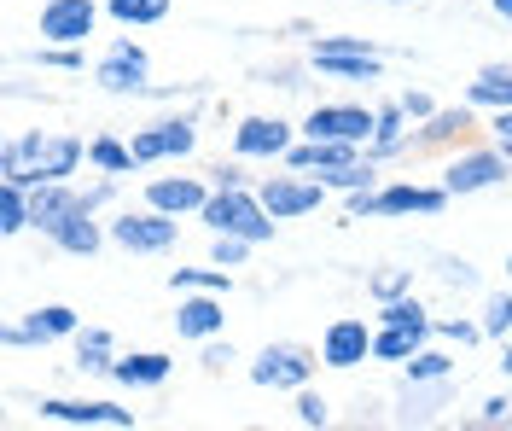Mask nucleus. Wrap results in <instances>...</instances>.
<instances>
[{
    "mask_svg": "<svg viewBox=\"0 0 512 431\" xmlns=\"http://www.w3.org/2000/svg\"><path fill=\"white\" fill-rule=\"evenodd\" d=\"M88 140L70 129H24L0 140V181L41 187V181H82Z\"/></svg>",
    "mask_w": 512,
    "mask_h": 431,
    "instance_id": "f257e3e1",
    "label": "nucleus"
},
{
    "mask_svg": "<svg viewBox=\"0 0 512 431\" xmlns=\"http://www.w3.org/2000/svg\"><path fill=\"white\" fill-rule=\"evenodd\" d=\"M198 140H204V105H158L152 123H140V129L128 134L140 169L187 164L192 152H198Z\"/></svg>",
    "mask_w": 512,
    "mask_h": 431,
    "instance_id": "f03ea898",
    "label": "nucleus"
},
{
    "mask_svg": "<svg viewBox=\"0 0 512 431\" xmlns=\"http://www.w3.org/2000/svg\"><path fill=\"white\" fill-rule=\"evenodd\" d=\"M303 59H309L315 76H326V82H379L390 53H384L373 35H326V30H315L309 41H303Z\"/></svg>",
    "mask_w": 512,
    "mask_h": 431,
    "instance_id": "7ed1b4c3",
    "label": "nucleus"
},
{
    "mask_svg": "<svg viewBox=\"0 0 512 431\" xmlns=\"http://www.w3.org/2000/svg\"><path fill=\"white\" fill-rule=\"evenodd\" d=\"M315 373H320V350L303 344V338H268L245 362V379L256 391H274V397H291V391L315 385Z\"/></svg>",
    "mask_w": 512,
    "mask_h": 431,
    "instance_id": "20e7f679",
    "label": "nucleus"
},
{
    "mask_svg": "<svg viewBox=\"0 0 512 431\" xmlns=\"http://www.w3.org/2000/svg\"><path fill=\"white\" fill-rule=\"evenodd\" d=\"M198 222H204L210 233L251 239V245H274V233H280L274 210L262 204V193H256V187H216V193L204 199V210H198Z\"/></svg>",
    "mask_w": 512,
    "mask_h": 431,
    "instance_id": "39448f33",
    "label": "nucleus"
},
{
    "mask_svg": "<svg viewBox=\"0 0 512 431\" xmlns=\"http://www.w3.org/2000/svg\"><path fill=\"white\" fill-rule=\"evenodd\" d=\"M88 82H94L99 94H111V100H146L158 82H152V53H146V41H134V30L111 35L105 41V53L94 59L88 70Z\"/></svg>",
    "mask_w": 512,
    "mask_h": 431,
    "instance_id": "423d86ee",
    "label": "nucleus"
},
{
    "mask_svg": "<svg viewBox=\"0 0 512 431\" xmlns=\"http://www.w3.org/2000/svg\"><path fill=\"white\" fill-rule=\"evenodd\" d=\"M507 181H512V152L495 146V140H466L443 164V187L454 199H478V193H495Z\"/></svg>",
    "mask_w": 512,
    "mask_h": 431,
    "instance_id": "0eeeda50",
    "label": "nucleus"
},
{
    "mask_svg": "<svg viewBox=\"0 0 512 431\" xmlns=\"http://www.w3.org/2000/svg\"><path fill=\"white\" fill-rule=\"evenodd\" d=\"M111 245L128 251V257H169V251L181 245V216H163L152 204L117 210V216H111Z\"/></svg>",
    "mask_w": 512,
    "mask_h": 431,
    "instance_id": "6e6552de",
    "label": "nucleus"
},
{
    "mask_svg": "<svg viewBox=\"0 0 512 431\" xmlns=\"http://www.w3.org/2000/svg\"><path fill=\"white\" fill-rule=\"evenodd\" d=\"M297 140H303L297 123L268 117V111H245V117L233 123V158H245V164H286V152Z\"/></svg>",
    "mask_w": 512,
    "mask_h": 431,
    "instance_id": "1a4fd4ad",
    "label": "nucleus"
},
{
    "mask_svg": "<svg viewBox=\"0 0 512 431\" xmlns=\"http://www.w3.org/2000/svg\"><path fill=\"white\" fill-rule=\"evenodd\" d=\"M35 414L47 426H88V431H134L140 426V414L111 397H41Z\"/></svg>",
    "mask_w": 512,
    "mask_h": 431,
    "instance_id": "9d476101",
    "label": "nucleus"
},
{
    "mask_svg": "<svg viewBox=\"0 0 512 431\" xmlns=\"http://www.w3.org/2000/svg\"><path fill=\"white\" fill-rule=\"evenodd\" d=\"M256 193L274 210V222H303V216H315L320 204L332 199V187H326L320 175H297V169H286V164H280V175H262Z\"/></svg>",
    "mask_w": 512,
    "mask_h": 431,
    "instance_id": "9b49d317",
    "label": "nucleus"
},
{
    "mask_svg": "<svg viewBox=\"0 0 512 431\" xmlns=\"http://www.w3.org/2000/svg\"><path fill=\"white\" fill-rule=\"evenodd\" d=\"M99 24H105V0H41L35 12V35L53 47H88Z\"/></svg>",
    "mask_w": 512,
    "mask_h": 431,
    "instance_id": "f8f14e48",
    "label": "nucleus"
},
{
    "mask_svg": "<svg viewBox=\"0 0 512 431\" xmlns=\"http://www.w3.org/2000/svg\"><path fill=\"white\" fill-rule=\"evenodd\" d=\"M320 367H332V373H355V367L373 362V321L367 315H332L326 327H320Z\"/></svg>",
    "mask_w": 512,
    "mask_h": 431,
    "instance_id": "ddd939ff",
    "label": "nucleus"
},
{
    "mask_svg": "<svg viewBox=\"0 0 512 431\" xmlns=\"http://www.w3.org/2000/svg\"><path fill=\"white\" fill-rule=\"evenodd\" d=\"M297 129L309 134V140H350V146H367V134H373V105H361V100H315L309 111H303Z\"/></svg>",
    "mask_w": 512,
    "mask_h": 431,
    "instance_id": "4468645a",
    "label": "nucleus"
},
{
    "mask_svg": "<svg viewBox=\"0 0 512 431\" xmlns=\"http://www.w3.org/2000/svg\"><path fill=\"white\" fill-rule=\"evenodd\" d=\"M478 105H437L425 123H414V140H408V152H460L466 140H478Z\"/></svg>",
    "mask_w": 512,
    "mask_h": 431,
    "instance_id": "2eb2a0df",
    "label": "nucleus"
},
{
    "mask_svg": "<svg viewBox=\"0 0 512 431\" xmlns=\"http://www.w3.org/2000/svg\"><path fill=\"white\" fill-rule=\"evenodd\" d=\"M454 193L443 181H384L379 187V222H402V216H443Z\"/></svg>",
    "mask_w": 512,
    "mask_h": 431,
    "instance_id": "dca6fc26",
    "label": "nucleus"
},
{
    "mask_svg": "<svg viewBox=\"0 0 512 431\" xmlns=\"http://www.w3.org/2000/svg\"><path fill=\"white\" fill-rule=\"evenodd\" d=\"M216 187H210V175H152L146 181V193H140V204H152V210H163V216H181V222H198V210H204V199H210Z\"/></svg>",
    "mask_w": 512,
    "mask_h": 431,
    "instance_id": "f3484780",
    "label": "nucleus"
},
{
    "mask_svg": "<svg viewBox=\"0 0 512 431\" xmlns=\"http://www.w3.org/2000/svg\"><path fill=\"white\" fill-rule=\"evenodd\" d=\"M408 140H414V117L402 111V100H379L373 105V134H367V158L379 169H390L396 158H408Z\"/></svg>",
    "mask_w": 512,
    "mask_h": 431,
    "instance_id": "a211bd4d",
    "label": "nucleus"
},
{
    "mask_svg": "<svg viewBox=\"0 0 512 431\" xmlns=\"http://www.w3.org/2000/svg\"><path fill=\"white\" fill-rule=\"evenodd\" d=\"M169 327H175V338H181V344L222 338V332H227V298H216V292H181L175 315H169Z\"/></svg>",
    "mask_w": 512,
    "mask_h": 431,
    "instance_id": "6ab92c4d",
    "label": "nucleus"
},
{
    "mask_svg": "<svg viewBox=\"0 0 512 431\" xmlns=\"http://www.w3.org/2000/svg\"><path fill=\"white\" fill-rule=\"evenodd\" d=\"M47 245H53L59 257H99V251L111 245V222H99V210L76 204L59 228L47 233Z\"/></svg>",
    "mask_w": 512,
    "mask_h": 431,
    "instance_id": "aec40b11",
    "label": "nucleus"
},
{
    "mask_svg": "<svg viewBox=\"0 0 512 431\" xmlns=\"http://www.w3.org/2000/svg\"><path fill=\"white\" fill-rule=\"evenodd\" d=\"M169 379H175L169 350H123L117 367H111V385H123V391H163Z\"/></svg>",
    "mask_w": 512,
    "mask_h": 431,
    "instance_id": "412c9836",
    "label": "nucleus"
},
{
    "mask_svg": "<svg viewBox=\"0 0 512 431\" xmlns=\"http://www.w3.org/2000/svg\"><path fill=\"white\" fill-rule=\"evenodd\" d=\"M117 332L99 327V321H88V327L70 338V367L82 373V379H111V367H117Z\"/></svg>",
    "mask_w": 512,
    "mask_h": 431,
    "instance_id": "4be33fe9",
    "label": "nucleus"
},
{
    "mask_svg": "<svg viewBox=\"0 0 512 431\" xmlns=\"http://www.w3.org/2000/svg\"><path fill=\"white\" fill-rule=\"evenodd\" d=\"M18 321H24L30 350H53V344H70V338L82 332V315H76L70 303H35V309H24Z\"/></svg>",
    "mask_w": 512,
    "mask_h": 431,
    "instance_id": "5701e85b",
    "label": "nucleus"
},
{
    "mask_svg": "<svg viewBox=\"0 0 512 431\" xmlns=\"http://www.w3.org/2000/svg\"><path fill=\"white\" fill-rule=\"evenodd\" d=\"M448 385H454V379H437V385H396V402H402L396 420H402V426H431L448 408Z\"/></svg>",
    "mask_w": 512,
    "mask_h": 431,
    "instance_id": "b1692460",
    "label": "nucleus"
},
{
    "mask_svg": "<svg viewBox=\"0 0 512 431\" xmlns=\"http://www.w3.org/2000/svg\"><path fill=\"white\" fill-rule=\"evenodd\" d=\"M466 105H478L483 117H495V111H507L512 105V65H478V76L466 82Z\"/></svg>",
    "mask_w": 512,
    "mask_h": 431,
    "instance_id": "393cba45",
    "label": "nucleus"
},
{
    "mask_svg": "<svg viewBox=\"0 0 512 431\" xmlns=\"http://www.w3.org/2000/svg\"><path fill=\"white\" fill-rule=\"evenodd\" d=\"M373 321H379V327H408V332H419V338H437V315L425 309L419 292L390 298V303H373Z\"/></svg>",
    "mask_w": 512,
    "mask_h": 431,
    "instance_id": "a878e982",
    "label": "nucleus"
},
{
    "mask_svg": "<svg viewBox=\"0 0 512 431\" xmlns=\"http://www.w3.org/2000/svg\"><path fill=\"white\" fill-rule=\"evenodd\" d=\"M88 169H99V175H134V169H140V158H134L128 134L99 129V134H88Z\"/></svg>",
    "mask_w": 512,
    "mask_h": 431,
    "instance_id": "bb28decb",
    "label": "nucleus"
},
{
    "mask_svg": "<svg viewBox=\"0 0 512 431\" xmlns=\"http://www.w3.org/2000/svg\"><path fill=\"white\" fill-rule=\"evenodd\" d=\"M175 298L181 292H216V298H233V268H222V263H198V268H169V280H163Z\"/></svg>",
    "mask_w": 512,
    "mask_h": 431,
    "instance_id": "cd10ccee",
    "label": "nucleus"
},
{
    "mask_svg": "<svg viewBox=\"0 0 512 431\" xmlns=\"http://www.w3.org/2000/svg\"><path fill=\"white\" fill-rule=\"evenodd\" d=\"M396 373H402V385H437V379H454V356L443 350V338H431V344L414 350Z\"/></svg>",
    "mask_w": 512,
    "mask_h": 431,
    "instance_id": "c85d7f7f",
    "label": "nucleus"
},
{
    "mask_svg": "<svg viewBox=\"0 0 512 431\" xmlns=\"http://www.w3.org/2000/svg\"><path fill=\"white\" fill-rule=\"evenodd\" d=\"M175 12V0H105V24L117 30H152Z\"/></svg>",
    "mask_w": 512,
    "mask_h": 431,
    "instance_id": "c756f323",
    "label": "nucleus"
},
{
    "mask_svg": "<svg viewBox=\"0 0 512 431\" xmlns=\"http://www.w3.org/2000/svg\"><path fill=\"white\" fill-rule=\"evenodd\" d=\"M309 76H315L309 59H274V65H256L251 70V82L274 88V94H309Z\"/></svg>",
    "mask_w": 512,
    "mask_h": 431,
    "instance_id": "7c9ffc66",
    "label": "nucleus"
},
{
    "mask_svg": "<svg viewBox=\"0 0 512 431\" xmlns=\"http://www.w3.org/2000/svg\"><path fill=\"white\" fill-rule=\"evenodd\" d=\"M0 233H6V239H24V233H35L30 187H18V181H0Z\"/></svg>",
    "mask_w": 512,
    "mask_h": 431,
    "instance_id": "2f4dec72",
    "label": "nucleus"
},
{
    "mask_svg": "<svg viewBox=\"0 0 512 431\" xmlns=\"http://www.w3.org/2000/svg\"><path fill=\"white\" fill-rule=\"evenodd\" d=\"M431 338H419V332H408V327H379L373 321V362H384V367H402L414 350H425Z\"/></svg>",
    "mask_w": 512,
    "mask_h": 431,
    "instance_id": "473e14b6",
    "label": "nucleus"
},
{
    "mask_svg": "<svg viewBox=\"0 0 512 431\" xmlns=\"http://www.w3.org/2000/svg\"><path fill=\"white\" fill-rule=\"evenodd\" d=\"M24 59H30L35 70H53V76H88V70H94L82 47H53V41H35Z\"/></svg>",
    "mask_w": 512,
    "mask_h": 431,
    "instance_id": "72a5a7b5",
    "label": "nucleus"
},
{
    "mask_svg": "<svg viewBox=\"0 0 512 431\" xmlns=\"http://www.w3.org/2000/svg\"><path fill=\"white\" fill-rule=\"evenodd\" d=\"M478 321H483V332H489V344H501V338L512 332V280L507 286H495V292H483Z\"/></svg>",
    "mask_w": 512,
    "mask_h": 431,
    "instance_id": "f704fd0d",
    "label": "nucleus"
},
{
    "mask_svg": "<svg viewBox=\"0 0 512 431\" xmlns=\"http://www.w3.org/2000/svg\"><path fill=\"white\" fill-rule=\"evenodd\" d=\"M379 175H384V169L373 164V158H367V152H361V158H355V164H338V169H326V175H320V181H326V187H332V193H361V187H379Z\"/></svg>",
    "mask_w": 512,
    "mask_h": 431,
    "instance_id": "c9c22d12",
    "label": "nucleus"
},
{
    "mask_svg": "<svg viewBox=\"0 0 512 431\" xmlns=\"http://www.w3.org/2000/svg\"><path fill=\"white\" fill-rule=\"evenodd\" d=\"M408 292H414V268H402V263H379L373 274H367V298H373V303L408 298Z\"/></svg>",
    "mask_w": 512,
    "mask_h": 431,
    "instance_id": "e433bc0d",
    "label": "nucleus"
},
{
    "mask_svg": "<svg viewBox=\"0 0 512 431\" xmlns=\"http://www.w3.org/2000/svg\"><path fill=\"white\" fill-rule=\"evenodd\" d=\"M291 420L309 426V431H326L332 426V402L320 397L315 385H303V391H291Z\"/></svg>",
    "mask_w": 512,
    "mask_h": 431,
    "instance_id": "4c0bfd02",
    "label": "nucleus"
},
{
    "mask_svg": "<svg viewBox=\"0 0 512 431\" xmlns=\"http://www.w3.org/2000/svg\"><path fill=\"white\" fill-rule=\"evenodd\" d=\"M437 338L454 344V350H472V344H489V332H483L478 315H437Z\"/></svg>",
    "mask_w": 512,
    "mask_h": 431,
    "instance_id": "58836bf2",
    "label": "nucleus"
},
{
    "mask_svg": "<svg viewBox=\"0 0 512 431\" xmlns=\"http://www.w3.org/2000/svg\"><path fill=\"white\" fill-rule=\"evenodd\" d=\"M233 362H239V350H233V338H227V332L198 344V373H204V379H222Z\"/></svg>",
    "mask_w": 512,
    "mask_h": 431,
    "instance_id": "ea45409f",
    "label": "nucleus"
},
{
    "mask_svg": "<svg viewBox=\"0 0 512 431\" xmlns=\"http://www.w3.org/2000/svg\"><path fill=\"white\" fill-rule=\"evenodd\" d=\"M262 251V245H251V239H233V233H210V263L222 268H245Z\"/></svg>",
    "mask_w": 512,
    "mask_h": 431,
    "instance_id": "a19ab883",
    "label": "nucleus"
},
{
    "mask_svg": "<svg viewBox=\"0 0 512 431\" xmlns=\"http://www.w3.org/2000/svg\"><path fill=\"white\" fill-rule=\"evenodd\" d=\"M437 280H443L448 292H478L483 286L478 263H466V257H437Z\"/></svg>",
    "mask_w": 512,
    "mask_h": 431,
    "instance_id": "79ce46f5",
    "label": "nucleus"
},
{
    "mask_svg": "<svg viewBox=\"0 0 512 431\" xmlns=\"http://www.w3.org/2000/svg\"><path fill=\"white\" fill-rule=\"evenodd\" d=\"M472 426H478V431L512 426V391H501V397H483L478 408H472Z\"/></svg>",
    "mask_w": 512,
    "mask_h": 431,
    "instance_id": "37998d69",
    "label": "nucleus"
},
{
    "mask_svg": "<svg viewBox=\"0 0 512 431\" xmlns=\"http://www.w3.org/2000/svg\"><path fill=\"white\" fill-rule=\"evenodd\" d=\"M204 175H210V187H256L245 158H216V164H204Z\"/></svg>",
    "mask_w": 512,
    "mask_h": 431,
    "instance_id": "c03bdc74",
    "label": "nucleus"
},
{
    "mask_svg": "<svg viewBox=\"0 0 512 431\" xmlns=\"http://www.w3.org/2000/svg\"><path fill=\"white\" fill-rule=\"evenodd\" d=\"M379 187H384V181H379ZM379 187L344 193V222H379Z\"/></svg>",
    "mask_w": 512,
    "mask_h": 431,
    "instance_id": "a18cd8bd",
    "label": "nucleus"
},
{
    "mask_svg": "<svg viewBox=\"0 0 512 431\" xmlns=\"http://www.w3.org/2000/svg\"><path fill=\"white\" fill-rule=\"evenodd\" d=\"M396 100H402V111H408V117H414V123H425V117H431V111H437V100H431V94H425V88H402V94H396Z\"/></svg>",
    "mask_w": 512,
    "mask_h": 431,
    "instance_id": "49530a36",
    "label": "nucleus"
},
{
    "mask_svg": "<svg viewBox=\"0 0 512 431\" xmlns=\"http://www.w3.org/2000/svg\"><path fill=\"white\" fill-rule=\"evenodd\" d=\"M0 350H6V356L30 350V338H24V321H18V315H12V321H0Z\"/></svg>",
    "mask_w": 512,
    "mask_h": 431,
    "instance_id": "de8ad7c7",
    "label": "nucleus"
},
{
    "mask_svg": "<svg viewBox=\"0 0 512 431\" xmlns=\"http://www.w3.org/2000/svg\"><path fill=\"white\" fill-rule=\"evenodd\" d=\"M489 140H495V146H507V152H512V105H507V111H495V117H489Z\"/></svg>",
    "mask_w": 512,
    "mask_h": 431,
    "instance_id": "09e8293b",
    "label": "nucleus"
},
{
    "mask_svg": "<svg viewBox=\"0 0 512 431\" xmlns=\"http://www.w3.org/2000/svg\"><path fill=\"white\" fill-rule=\"evenodd\" d=\"M6 100H53V94H41V88H30V82H18V76H6Z\"/></svg>",
    "mask_w": 512,
    "mask_h": 431,
    "instance_id": "8fccbe9b",
    "label": "nucleus"
},
{
    "mask_svg": "<svg viewBox=\"0 0 512 431\" xmlns=\"http://www.w3.org/2000/svg\"><path fill=\"white\" fill-rule=\"evenodd\" d=\"M495 367H501V379H507V385H512V332H507V338H501V362H495Z\"/></svg>",
    "mask_w": 512,
    "mask_h": 431,
    "instance_id": "3c124183",
    "label": "nucleus"
},
{
    "mask_svg": "<svg viewBox=\"0 0 512 431\" xmlns=\"http://www.w3.org/2000/svg\"><path fill=\"white\" fill-rule=\"evenodd\" d=\"M489 12H495L501 24H512V0H489Z\"/></svg>",
    "mask_w": 512,
    "mask_h": 431,
    "instance_id": "603ef678",
    "label": "nucleus"
},
{
    "mask_svg": "<svg viewBox=\"0 0 512 431\" xmlns=\"http://www.w3.org/2000/svg\"><path fill=\"white\" fill-rule=\"evenodd\" d=\"M379 6H414V0H379Z\"/></svg>",
    "mask_w": 512,
    "mask_h": 431,
    "instance_id": "864d4df0",
    "label": "nucleus"
},
{
    "mask_svg": "<svg viewBox=\"0 0 512 431\" xmlns=\"http://www.w3.org/2000/svg\"><path fill=\"white\" fill-rule=\"evenodd\" d=\"M507 280H512V251H507Z\"/></svg>",
    "mask_w": 512,
    "mask_h": 431,
    "instance_id": "5fc2aeb1",
    "label": "nucleus"
}]
</instances>
